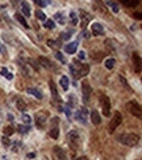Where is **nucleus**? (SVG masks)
<instances>
[{"label": "nucleus", "mask_w": 142, "mask_h": 160, "mask_svg": "<svg viewBox=\"0 0 142 160\" xmlns=\"http://www.w3.org/2000/svg\"><path fill=\"white\" fill-rule=\"evenodd\" d=\"M82 93H83V101L88 102L89 97H91V94H92V88L87 81H84L83 85H82Z\"/></svg>", "instance_id": "0eeeda50"}, {"label": "nucleus", "mask_w": 142, "mask_h": 160, "mask_svg": "<svg viewBox=\"0 0 142 160\" xmlns=\"http://www.w3.org/2000/svg\"><path fill=\"white\" fill-rule=\"evenodd\" d=\"M47 3H51V0H47Z\"/></svg>", "instance_id": "de8ad7c7"}, {"label": "nucleus", "mask_w": 142, "mask_h": 160, "mask_svg": "<svg viewBox=\"0 0 142 160\" xmlns=\"http://www.w3.org/2000/svg\"><path fill=\"white\" fill-rule=\"evenodd\" d=\"M55 18H58V22H59L60 25H63V24L66 22V18L62 13H55Z\"/></svg>", "instance_id": "bb28decb"}, {"label": "nucleus", "mask_w": 142, "mask_h": 160, "mask_svg": "<svg viewBox=\"0 0 142 160\" xmlns=\"http://www.w3.org/2000/svg\"><path fill=\"white\" fill-rule=\"evenodd\" d=\"M1 75L4 76L5 79H8V80H12L13 79V75L7 70V68H1Z\"/></svg>", "instance_id": "b1692460"}, {"label": "nucleus", "mask_w": 142, "mask_h": 160, "mask_svg": "<svg viewBox=\"0 0 142 160\" xmlns=\"http://www.w3.org/2000/svg\"><path fill=\"white\" fill-rule=\"evenodd\" d=\"M45 28L47 29H54L55 28V22L51 20H45Z\"/></svg>", "instance_id": "c85d7f7f"}, {"label": "nucleus", "mask_w": 142, "mask_h": 160, "mask_svg": "<svg viewBox=\"0 0 142 160\" xmlns=\"http://www.w3.org/2000/svg\"><path fill=\"white\" fill-rule=\"evenodd\" d=\"M21 10H22V13L25 16H28V17H30V7H29V4L26 1H21Z\"/></svg>", "instance_id": "f3484780"}, {"label": "nucleus", "mask_w": 142, "mask_h": 160, "mask_svg": "<svg viewBox=\"0 0 142 160\" xmlns=\"http://www.w3.org/2000/svg\"><path fill=\"white\" fill-rule=\"evenodd\" d=\"M70 34H71V31H70V33H67V34H63L62 38L63 39H68V38H70Z\"/></svg>", "instance_id": "ea45409f"}, {"label": "nucleus", "mask_w": 142, "mask_h": 160, "mask_svg": "<svg viewBox=\"0 0 142 160\" xmlns=\"http://www.w3.org/2000/svg\"><path fill=\"white\" fill-rule=\"evenodd\" d=\"M76 160H87V157L86 156H82V157H78Z\"/></svg>", "instance_id": "c03bdc74"}, {"label": "nucleus", "mask_w": 142, "mask_h": 160, "mask_svg": "<svg viewBox=\"0 0 142 160\" xmlns=\"http://www.w3.org/2000/svg\"><path fill=\"white\" fill-rule=\"evenodd\" d=\"M120 81H121V83H122V85L125 87L126 89H129V91H130V85H129V84H128V81H126L125 79L122 78V76H120Z\"/></svg>", "instance_id": "473e14b6"}, {"label": "nucleus", "mask_w": 142, "mask_h": 160, "mask_svg": "<svg viewBox=\"0 0 142 160\" xmlns=\"http://www.w3.org/2000/svg\"><path fill=\"white\" fill-rule=\"evenodd\" d=\"M21 119H22V122H24V123H26V125H30V122H32L30 115H28V114H22Z\"/></svg>", "instance_id": "c756f323"}, {"label": "nucleus", "mask_w": 142, "mask_h": 160, "mask_svg": "<svg viewBox=\"0 0 142 160\" xmlns=\"http://www.w3.org/2000/svg\"><path fill=\"white\" fill-rule=\"evenodd\" d=\"M49 135H50V138H53V139H58V136H59V127L54 126V127L50 130Z\"/></svg>", "instance_id": "412c9836"}, {"label": "nucleus", "mask_w": 142, "mask_h": 160, "mask_svg": "<svg viewBox=\"0 0 142 160\" xmlns=\"http://www.w3.org/2000/svg\"><path fill=\"white\" fill-rule=\"evenodd\" d=\"M11 1H12V3H13V4H16V3H20V1H21V0H11Z\"/></svg>", "instance_id": "a18cd8bd"}, {"label": "nucleus", "mask_w": 142, "mask_h": 160, "mask_svg": "<svg viewBox=\"0 0 142 160\" xmlns=\"http://www.w3.org/2000/svg\"><path fill=\"white\" fill-rule=\"evenodd\" d=\"M134 17H136L137 20H141V18H142V15H141V12H137V13H134Z\"/></svg>", "instance_id": "58836bf2"}, {"label": "nucleus", "mask_w": 142, "mask_h": 160, "mask_svg": "<svg viewBox=\"0 0 142 160\" xmlns=\"http://www.w3.org/2000/svg\"><path fill=\"white\" fill-rule=\"evenodd\" d=\"M91 121H92L93 125H100V122H101V117H100V114L96 112V110L91 112Z\"/></svg>", "instance_id": "2eb2a0df"}, {"label": "nucleus", "mask_w": 142, "mask_h": 160, "mask_svg": "<svg viewBox=\"0 0 142 160\" xmlns=\"http://www.w3.org/2000/svg\"><path fill=\"white\" fill-rule=\"evenodd\" d=\"M67 136H68V143H70L71 148H72V147H74V148H76V147L79 146V140H80L78 131H76V130L70 131V133L67 134Z\"/></svg>", "instance_id": "423d86ee"}, {"label": "nucleus", "mask_w": 142, "mask_h": 160, "mask_svg": "<svg viewBox=\"0 0 142 160\" xmlns=\"http://www.w3.org/2000/svg\"><path fill=\"white\" fill-rule=\"evenodd\" d=\"M70 16H71V18L75 17V12H71V13H70Z\"/></svg>", "instance_id": "49530a36"}, {"label": "nucleus", "mask_w": 142, "mask_h": 160, "mask_svg": "<svg viewBox=\"0 0 142 160\" xmlns=\"http://www.w3.org/2000/svg\"><path fill=\"white\" fill-rule=\"evenodd\" d=\"M125 7H129V8H133V7H137L139 4V0H120Z\"/></svg>", "instance_id": "a211bd4d"}, {"label": "nucleus", "mask_w": 142, "mask_h": 160, "mask_svg": "<svg viewBox=\"0 0 142 160\" xmlns=\"http://www.w3.org/2000/svg\"><path fill=\"white\" fill-rule=\"evenodd\" d=\"M8 121H13V115L12 114H8Z\"/></svg>", "instance_id": "37998d69"}, {"label": "nucleus", "mask_w": 142, "mask_h": 160, "mask_svg": "<svg viewBox=\"0 0 142 160\" xmlns=\"http://www.w3.org/2000/svg\"><path fill=\"white\" fill-rule=\"evenodd\" d=\"M15 18H16V20L18 21V22L21 24V25L24 26V28H26V29L29 28V25H28V22H26V20H25V18L22 17V16L20 15V13H16V15H15Z\"/></svg>", "instance_id": "aec40b11"}, {"label": "nucleus", "mask_w": 142, "mask_h": 160, "mask_svg": "<svg viewBox=\"0 0 142 160\" xmlns=\"http://www.w3.org/2000/svg\"><path fill=\"white\" fill-rule=\"evenodd\" d=\"M18 131L22 133V134L28 133V131H29V126H18Z\"/></svg>", "instance_id": "72a5a7b5"}, {"label": "nucleus", "mask_w": 142, "mask_h": 160, "mask_svg": "<svg viewBox=\"0 0 142 160\" xmlns=\"http://www.w3.org/2000/svg\"><path fill=\"white\" fill-rule=\"evenodd\" d=\"M34 3H36L37 5H39V7H45V5H46V3H45L44 0H34Z\"/></svg>", "instance_id": "f704fd0d"}, {"label": "nucleus", "mask_w": 142, "mask_h": 160, "mask_svg": "<svg viewBox=\"0 0 142 160\" xmlns=\"http://www.w3.org/2000/svg\"><path fill=\"white\" fill-rule=\"evenodd\" d=\"M128 109L130 110L131 114H133L134 117H137L138 119H141V118H142L141 105H139L137 101H129V102H128Z\"/></svg>", "instance_id": "20e7f679"}, {"label": "nucleus", "mask_w": 142, "mask_h": 160, "mask_svg": "<svg viewBox=\"0 0 142 160\" xmlns=\"http://www.w3.org/2000/svg\"><path fill=\"white\" fill-rule=\"evenodd\" d=\"M70 71L74 75L75 79H79L82 76H86L89 72V66L86 63H79V62H74V64L70 66Z\"/></svg>", "instance_id": "f03ea898"}, {"label": "nucleus", "mask_w": 142, "mask_h": 160, "mask_svg": "<svg viewBox=\"0 0 142 160\" xmlns=\"http://www.w3.org/2000/svg\"><path fill=\"white\" fill-rule=\"evenodd\" d=\"M16 106H17V109H18V110H22V112H24V110H26V105H25V102H24L21 99L16 101Z\"/></svg>", "instance_id": "393cba45"}, {"label": "nucleus", "mask_w": 142, "mask_h": 160, "mask_svg": "<svg viewBox=\"0 0 142 160\" xmlns=\"http://www.w3.org/2000/svg\"><path fill=\"white\" fill-rule=\"evenodd\" d=\"M91 30H92V34H93V36H103V34H104V29H103V26L100 25L99 22L92 24Z\"/></svg>", "instance_id": "1a4fd4ad"}, {"label": "nucleus", "mask_w": 142, "mask_h": 160, "mask_svg": "<svg viewBox=\"0 0 142 160\" xmlns=\"http://www.w3.org/2000/svg\"><path fill=\"white\" fill-rule=\"evenodd\" d=\"M117 140L120 142L121 144L128 147H134L136 144H138L139 142V135L134 133H128V134H121V135L117 136Z\"/></svg>", "instance_id": "f257e3e1"}, {"label": "nucleus", "mask_w": 142, "mask_h": 160, "mask_svg": "<svg viewBox=\"0 0 142 160\" xmlns=\"http://www.w3.org/2000/svg\"><path fill=\"white\" fill-rule=\"evenodd\" d=\"M0 52H1V54H5V49L1 46V45H0Z\"/></svg>", "instance_id": "79ce46f5"}, {"label": "nucleus", "mask_w": 142, "mask_h": 160, "mask_svg": "<svg viewBox=\"0 0 142 160\" xmlns=\"http://www.w3.org/2000/svg\"><path fill=\"white\" fill-rule=\"evenodd\" d=\"M59 84H60V87H62L63 91H67V89H68V84H70L67 76H62V78H60V80H59Z\"/></svg>", "instance_id": "6ab92c4d"}, {"label": "nucleus", "mask_w": 142, "mask_h": 160, "mask_svg": "<svg viewBox=\"0 0 142 160\" xmlns=\"http://www.w3.org/2000/svg\"><path fill=\"white\" fill-rule=\"evenodd\" d=\"M26 157H28V159H34V157H36V154H34V152H29V154L26 155Z\"/></svg>", "instance_id": "4c0bfd02"}, {"label": "nucleus", "mask_w": 142, "mask_h": 160, "mask_svg": "<svg viewBox=\"0 0 142 160\" xmlns=\"http://www.w3.org/2000/svg\"><path fill=\"white\" fill-rule=\"evenodd\" d=\"M26 91H28V93L33 94V96L36 97V99H38V100H42V97H44L42 92L39 91V89H37V88H28Z\"/></svg>", "instance_id": "4468645a"}, {"label": "nucleus", "mask_w": 142, "mask_h": 160, "mask_svg": "<svg viewBox=\"0 0 142 160\" xmlns=\"http://www.w3.org/2000/svg\"><path fill=\"white\" fill-rule=\"evenodd\" d=\"M38 62H39V64L44 66V67L47 68V70H55V66L53 64V63L50 62L46 57H39L38 58Z\"/></svg>", "instance_id": "6e6552de"}, {"label": "nucleus", "mask_w": 142, "mask_h": 160, "mask_svg": "<svg viewBox=\"0 0 142 160\" xmlns=\"http://www.w3.org/2000/svg\"><path fill=\"white\" fill-rule=\"evenodd\" d=\"M133 59H134V68H136V72L139 73L141 72V57H139V54H136V52H134Z\"/></svg>", "instance_id": "ddd939ff"}, {"label": "nucleus", "mask_w": 142, "mask_h": 160, "mask_svg": "<svg viewBox=\"0 0 142 160\" xmlns=\"http://www.w3.org/2000/svg\"><path fill=\"white\" fill-rule=\"evenodd\" d=\"M78 42H70V43H67L65 46V51L67 52V54H75L76 50H78Z\"/></svg>", "instance_id": "9d476101"}, {"label": "nucleus", "mask_w": 142, "mask_h": 160, "mask_svg": "<svg viewBox=\"0 0 142 160\" xmlns=\"http://www.w3.org/2000/svg\"><path fill=\"white\" fill-rule=\"evenodd\" d=\"M104 64H105V67H107L108 70H112V68L115 67V64H116V60L113 59V58H109V59H107L104 62Z\"/></svg>", "instance_id": "5701e85b"}, {"label": "nucleus", "mask_w": 142, "mask_h": 160, "mask_svg": "<svg viewBox=\"0 0 142 160\" xmlns=\"http://www.w3.org/2000/svg\"><path fill=\"white\" fill-rule=\"evenodd\" d=\"M49 85H50V92H51V96L54 97L55 100H59V97H58V91H57V87H55V83L53 80L49 81Z\"/></svg>", "instance_id": "dca6fc26"}, {"label": "nucleus", "mask_w": 142, "mask_h": 160, "mask_svg": "<svg viewBox=\"0 0 142 160\" xmlns=\"http://www.w3.org/2000/svg\"><path fill=\"white\" fill-rule=\"evenodd\" d=\"M122 122V115H121V113L120 112H115V117L112 118V121L109 122V133L110 134H113L115 133V130L120 126V123Z\"/></svg>", "instance_id": "39448f33"}, {"label": "nucleus", "mask_w": 142, "mask_h": 160, "mask_svg": "<svg viewBox=\"0 0 142 160\" xmlns=\"http://www.w3.org/2000/svg\"><path fill=\"white\" fill-rule=\"evenodd\" d=\"M13 133H15V129H13L12 126H9V127H5V129H4V134H5V135H12Z\"/></svg>", "instance_id": "2f4dec72"}, {"label": "nucleus", "mask_w": 142, "mask_h": 160, "mask_svg": "<svg viewBox=\"0 0 142 160\" xmlns=\"http://www.w3.org/2000/svg\"><path fill=\"white\" fill-rule=\"evenodd\" d=\"M36 16H37V18H38V20H41V21H45V20H46V16H45V13L41 12V10H37V12H36Z\"/></svg>", "instance_id": "7c9ffc66"}, {"label": "nucleus", "mask_w": 142, "mask_h": 160, "mask_svg": "<svg viewBox=\"0 0 142 160\" xmlns=\"http://www.w3.org/2000/svg\"><path fill=\"white\" fill-rule=\"evenodd\" d=\"M54 155L57 156L58 160H66V152L62 150V147L55 146L54 147Z\"/></svg>", "instance_id": "f8f14e48"}, {"label": "nucleus", "mask_w": 142, "mask_h": 160, "mask_svg": "<svg viewBox=\"0 0 142 160\" xmlns=\"http://www.w3.org/2000/svg\"><path fill=\"white\" fill-rule=\"evenodd\" d=\"M99 101H100V105H101V108H103V114H104V117H109L110 115V101H109V99H108V96L100 94Z\"/></svg>", "instance_id": "7ed1b4c3"}, {"label": "nucleus", "mask_w": 142, "mask_h": 160, "mask_svg": "<svg viewBox=\"0 0 142 160\" xmlns=\"http://www.w3.org/2000/svg\"><path fill=\"white\" fill-rule=\"evenodd\" d=\"M3 143H4L5 146H9V140H8L7 135H5V136H3Z\"/></svg>", "instance_id": "e433bc0d"}, {"label": "nucleus", "mask_w": 142, "mask_h": 160, "mask_svg": "<svg viewBox=\"0 0 142 160\" xmlns=\"http://www.w3.org/2000/svg\"><path fill=\"white\" fill-rule=\"evenodd\" d=\"M78 57H79V59H84V58H86V52H84L83 50H82V51H79Z\"/></svg>", "instance_id": "c9c22d12"}, {"label": "nucleus", "mask_w": 142, "mask_h": 160, "mask_svg": "<svg viewBox=\"0 0 142 160\" xmlns=\"http://www.w3.org/2000/svg\"><path fill=\"white\" fill-rule=\"evenodd\" d=\"M107 4L109 5L110 9H112L115 13H118V12H120V7H118V5L116 4L115 1H112V0H107Z\"/></svg>", "instance_id": "4be33fe9"}, {"label": "nucleus", "mask_w": 142, "mask_h": 160, "mask_svg": "<svg viewBox=\"0 0 142 160\" xmlns=\"http://www.w3.org/2000/svg\"><path fill=\"white\" fill-rule=\"evenodd\" d=\"M45 122H46V115H44V114H37L36 115V126L38 129H44Z\"/></svg>", "instance_id": "9b49d317"}, {"label": "nucleus", "mask_w": 142, "mask_h": 160, "mask_svg": "<svg viewBox=\"0 0 142 160\" xmlns=\"http://www.w3.org/2000/svg\"><path fill=\"white\" fill-rule=\"evenodd\" d=\"M75 118L82 123H86V115H82V112H78L75 114Z\"/></svg>", "instance_id": "cd10ccee"}, {"label": "nucleus", "mask_w": 142, "mask_h": 160, "mask_svg": "<svg viewBox=\"0 0 142 160\" xmlns=\"http://www.w3.org/2000/svg\"><path fill=\"white\" fill-rule=\"evenodd\" d=\"M55 58H57L59 62H62V64H66V62H67V60H66V58H65V55H63L62 52H59V51L55 52Z\"/></svg>", "instance_id": "a878e982"}, {"label": "nucleus", "mask_w": 142, "mask_h": 160, "mask_svg": "<svg viewBox=\"0 0 142 160\" xmlns=\"http://www.w3.org/2000/svg\"><path fill=\"white\" fill-rule=\"evenodd\" d=\"M71 24H72V25H76V24H78V18H76V17H72V21H71Z\"/></svg>", "instance_id": "a19ab883"}]
</instances>
